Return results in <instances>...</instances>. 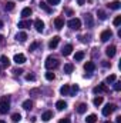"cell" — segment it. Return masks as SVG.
Returning a JSON list of instances; mask_svg holds the SVG:
<instances>
[{
    "mask_svg": "<svg viewBox=\"0 0 121 123\" xmlns=\"http://www.w3.org/2000/svg\"><path fill=\"white\" fill-rule=\"evenodd\" d=\"M54 26H56V29H63L64 27V19L63 17H56L54 19Z\"/></svg>",
    "mask_w": 121,
    "mask_h": 123,
    "instance_id": "9c48e42d",
    "label": "cell"
},
{
    "mask_svg": "<svg viewBox=\"0 0 121 123\" xmlns=\"http://www.w3.org/2000/svg\"><path fill=\"white\" fill-rule=\"evenodd\" d=\"M114 90H116V92H120L121 90V83L120 82H116V83H114Z\"/></svg>",
    "mask_w": 121,
    "mask_h": 123,
    "instance_id": "74e56055",
    "label": "cell"
},
{
    "mask_svg": "<svg viewBox=\"0 0 121 123\" xmlns=\"http://www.w3.org/2000/svg\"><path fill=\"white\" fill-rule=\"evenodd\" d=\"M111 37H113V31L110 30V29L104 30L101 34H100V39H101V42H107V40H110Z\"/></svg>",
    "mask_w": 121,
    "mask_h": 123,
    "instance_id": "8992f818",
    "label": "cell"
},
{
    "mask_svg": "<svg viewBox=\"0 0 121 123\" xmlns=\"http://www.w3.org/2000/svg\"><path fill=\"white\" fill-rule=\"evenodd\" d=\"M68 27L73 29V30H78L81 27V20L80 19H71V20H68Z\"/></svg>",
    "mask_w": 121,
    "mask_h": 123,
    "instance_id": "3957f363",
    "label": "cell"
},
{
    "mask_svg": "<svg viewBox=\"0 0 121 123\" xmlns=\"http://www.w3.org/2000/svg\"><path fill=\"white\" fill-rule=\"evenodd\" d=\"M77 112H78L80 115L86 113V112H87V105H86V103H80V105L77 106Z\"/></svg>",
    "mask_w": 121,
    "mask_h": 123,
    "instance_id": "e0dca14e",
    "label": "cell"
},
{
    "mask_svg": "<svg viewBox=\"0 0 121 123\" xmlns=\"http://www.w3.org/2000/svg\"><path fill=\"white\" fill-rule=\"evenodd\" d=\"M116 109H117V106L116 105H113V103H108L104 109H103V115L104 116H110L113 112H116Z\"/></svg>",
    "mask_w": 121,
    "mask_h": 123,
    "instance_id": "277c9868",
    "label": "cell"
},
{
    "mask_svg": "<svg viewBox=\"0 0 121 123\" xmlns=\"http://www.w3.org/2000/svg\"><path fill=\"white\" fill-rule=\"evenodd\" d=\"M86 25H87V27H93V25H94V22H93V17H91V14H86Z\"/></svg>",
    "mask_w": 121,
    "mask_h": 123,
    "instance_id": "cb8c5ba5",
    "label": "cell"
},
{
    "mask_svg": "<svg viewBox=\"0 0 121 123\" xmlns=\"http://www.w3.org/2000/svg\"><path fill=\"white\" fill-rule=\"evenodd\" d=\"M0 70H1V67H0Z\"/></svg>",
    "mask_w": 121,
    "mask_h": 123,
    "instance_id": "681fc988",
    "label": "cell"
},
{
    "mask_svg": "<svg viewBox=\"0 0 121 123\" xmlns=\"http://www.w3.org/2000/svg\"><path fill=\"white\" fill-rule=\"evenodd\" d=\"M56 107H57V110H64V109L67 107V103H66L64 100H59V102L56 103Z\"/></svg>",
    "mask_w": 121,
    "mask_h": 123,
    "instance_id": "44dd1931",
    "label": "cell"
},
{
    "mask_svg": "<svg viewBox=\"0 0 121 123\" xmlns=\"http://www.w3.org/2000/svg\"><path fill=\"white\" fill-rule=\"evenodd\" d=\"M20 1H23V0H20Z\"/></svg>",
    "mask_w": 121,
    "mask_h": 123,
    "instance_id": "f907efd6",
    "label": "cell"
},
{
    "mask_svg": "<svg viewBox=\"0 0 121 123\" xmlns=\"http://www.w3.org/2000/svg\"><path fill=\"white\" fill-rule=\"evenodd\" d=\"M77 92H78V86H77V85H73V87L70 89V93H68V94H70V96H74Z\"/></svg>",
    "mask_w": 121,
    "mask_h": 123,
    "instance_id": "4dcf8cb0",
    "label": "cell"
},
{
    "mask_svg": "<svg viewBox=\"0 0 121 123\" xmlns=\"http://www.w3.org/2000/svg\"><path fill=\"white\" fill-rule=\"evenodd\" d=\"M108 92V87L105 86V85H98V86H95L94 89H93V93L94 94H100V93H107Z\"/></svg>",
    "mask_w": 121,
    "mask_h": 123,
    "instance_id": "5b68a950",
    "label": "cell"
},
{
    "mask_svg": "<svg viewBox=\"0 0 121 123\" xmlns=\"http://www.w3.org/2000/svg\"><path fill=\"white\" fill-rule=\"evenodd\" d=\"M46 79H47V80H54V79H56V74L51 73V72H47V73H46Z\"/></svg>",
    "mask_w": 121,
    "mask_h": 123,
    "instance_id": "836d02e7",
    "label": "cell"
},
{
    "mask_svg": "<svg viewBox=\"0 0 121 123\" xmlns=\"http://www.w3.org/2000/svg\"><path fill=\"white\" fill-rule=\"evenodd\" d=\"M107 6H108L110 9H113V10H118V9L121 7V3L118 1V0H116V1H111V3H108Z\"/></svg>",
    "mask_w": 121,
    "mask_h": 123,
    "instance_id": "4fadbf2b",
    "label": "cell"
},
{
    "mask_svg": "<svg viewBox=\"0 0 121 123\" xmlns=\"http://www.w3.org/2000/svg\"><path fill=\"white\" fill-rule=\"evenodd\" d=\"M116 79H117V76H116V74H110V76L105 79V82H107V83H114V82H116Z\"/></svg>",
    "mask_w": 121,
    "mask_h": 123,
    "instance_id": "d6a6232c",
    "label": "cell"
},
{
    "mask_svg": "<svg viewBox=\"0 0 121 123\" xmlns=\"http://www.w3.org/2000/svg\"><path fill=\"white\" fill-rule=\"evenodd\" d=\"M30 26H31L30 20H22V22H19V27L20 29H29Z\"/></svg>",
    "mask_w": 121,
    "mask_h": 123,
    "instance_id": "5bb4252c",
    "label": "cell"
},
{
    "mask_svg": "<svg viewBox=\"0 0 121 123\" xmlns=\"http://www.w3.org/2000/svg\"><path fill=\"white\" fill-rule=\"evenodd\" d=\"M9 110H10V102H9L7 97H3L0 100V113L1 115H6Z\"/></svg>",
    "mask_w": 121,
    "mask_h": 123,
    "instance_id": "6da1fadb",
    "label": "cell"
},
{
    "mask_svg": "<svg viewBox=\"0 0 121 123\" xmlns=\"http://www.w3.org/2000/svg\"><path fill=\"white\" fill-rule=\"evenodd\" d=\"M26 80H29V82H33V80H36V76L33 74V73H29V74H26Z\"/></svg>",
    "mask_w": 121,
    "mask_h": 123,
    "instance_id": "d590c367",
    "label": "cell"
},
{
    "mask_svg": "<svg viewBox=\"0 0 121 123\" xmlns=\"http://www.w3.org/2000/svg\"><path fill=\"white\" fill-rule=\"evenodd\" d=\"M73 69H74V66H73V63H66V64H64V73H67V74H70V73L73 72Z\"/></svg>",
    "mask_w": 121,
    "mask_h": 123,
    "instance_id": "d6986e66",
    "label": "cell"
},
{
    "mask_svg": "<svg viewBox=\"0 0 121 123\" xmlns=\"http://www.w3.org/2000/svg\"><path fill=\"white\" fill-rule=\"evenodd\" d=\"M113 23H114V26H120V25H121V16H117V17L114 19V22H113Z\"/></svg>",
    "mask_w": 121,
    "mask_h": 123,
    "instance_id": "8d00e7d4",
    "label": "cell"
},
{
    "mask_svg": "<svg viewBox=\"0 0 121 123\" xmlns=\"http://www.w3.org/2000/svg\"><path fill=\"white\" fill-rule=\"evenodd\" d=\"M0 62H1V64H3L4 67H9V66H10V59H9L7 56H1V57H0Z\"/></svg>",
    "mask_w": 121,
    "mask_h": 123,
    "instance_id": "7402d4cb",
    "label": "cell"
},
{
    "mask_svg": "<svg viewBox=\"0 0 121 123\" xmlns=\"http://www.w3.org/2000/svg\"><path fill=\"white\" fill-rule=\"evenodd\" d=\"M97 16H98L100 20H105V19H107V14H105L103 10H98V12H97Z\"/></svg>",
    "mask_w": 121,
    "mask_h": 123,
    "instance_id": "f546056e",
    "label": "cell"
},
{
    "mask_svg": "<svg viewBox=\"0 0 121 123\" xmlns=\"http://www.w3.org/2000/svg\"><path fill=\"white\" fill-rule=\"evenodd\" d=\"M20 119H22V116H20V113H14V115L11 116V120H13V122H19Z\"/></svg>",
    "mask_w": 121,
    "mask_h": 123,
    "instance_id": "e575fe53",
    "label": "cell"
},
{
    "mask_svg": "<svg viewBox=\"0 0 121 123\" xmlns=\"http://www.w3.org/2000/svg\"><path fill=\"white\" fill-rule=\"evenodd\" d=\"M16 39H17L19 42H26V39H27V34H26L24 31H22V33H19V34L16 36Z\"/></svg>",
    "mask_w": 121,
    "mask_h": 123,
    "instance_id": "484cf974",
    "label": "cell"
},
{
    "mask_svg": "<svg viewBox=\"0 0 121 123\" xmlns=\"http://www.w3.org/2000/svg\"><path fill=\"white\" fill-rule=\"evenodd\" d=\"M83 59H84V52H77L74 55V60L80 62V60H83Z\"/></svg>",
    "mask_w": 121,
    "mask_h": 123,
    "instance_id": "4316f807",
    "label": "cell"
},
{
    "mask_svg": "<svg viewBox=\"0 0 121 123\" xmlns=\"http://www.w3.org/2000/svg\"><path fill=\"white\" fill-rule=\"evenodd\" d=\"M29 16H31V9L30 7H24V9L22 10V17L26 19V17H29Z\"/></svg>",
    "mask_w": 121,
    "mask_h": 123,
    "instance_id": "ac0fdd59",
    "label": "cell"
},
{
    "mask_svg": "<svg viewBox=\"0 0 121 123\" xmlns=\"http://www.w3.org/2000/svg\"><path fill=\"white\" fill-rule=\"evenodd\" d=\"M14 73H16V74H20V73H23V70H22V69H17V70H14Z\"/></svg>",
    "mask_w": 121,
    "mask_h": 123,
    "instance_id": "7bdbcfd3",
    "label": "cell"
},
{
    "mask_svg": "<svg viewBox=\"0 0 121 123\" xmlns=\"http://www.w3.org/2000/svg\"><path fill=\"white\" fill-rule=\"evenodd\" d=\"M87 123H95L97 122V116L95 115H90V116H87Z\"/></svg>",
    "mask_w": 121,
    "mask_h": 123,
    "instance_id": "f1b7e54d",
    "label": "cell"
},
{
    "mask_svg": "<svg viewBox=\"0 0 121 123\" xmlns=\"http://www.w3.org/2000/svg\"><path fill=\"white\" fill-rule=\"evenodd\" d=\"M59 43H60V37H59V36H54V37L50 40L49 47H50V49H56V47L59 46Z\"/></svg>",
    "mask_w": 121,
    "mask_h": 123,
    "instance_id": "ba28073f",
    "label": "cell"
},
{
    "mask_svg": "<svg viewBox=\"0 0 121 123\" xmlns=\"http://www.w3.org/2000/svg\"><path fill=\"white\" fill-rule=\"evenodd\" d=\"M23 109L31 110V109H33V102H31V100H24V102H23Z\"/></svg>",
    "mask_w": 121,
    "mask_h": 123,
    "instance_id": "603a6c76",
    "label": "cell"
},
{
    "mask_svg": "<svg viewBox=\"0 0 121 123\" xmlns=\"http://www.w3.org/2000/svg\"><path fill=\"white\" fill-rule=\"evenodd\" d=\"M46 3H47V4H51V6H56V4L60 3V0H47Z\"/></svg>",
    "mask_w": 121,
    "mask_h": 123,
    "instance_id": "f35d334b",
    "label": "cell"
},
{
    "mask_svg": "<svg viewBox=\"0 0 121 123\" xmlns=\"http://www.w3.org/2000/svg\"><path fill=\"white\" fill-rule=\"evenodd\" d=\"M60 93L63 94V96H67V94L70 93V86H68V85H64V86H61Z\"/></svg>",
    "mask_w": 121,
    "mask_h": 123,
    "instance_id": "d4e9b609",
    "label": "cell"
},
{
    "mask_svg": "<svg viewBox=\"0 0 121 123\" xmlns=\"http://www.w3.org/2000/svg\"><path fill=\"white\" fill-rule=\"evenodd\" d=\"M4 9H6V10H13V9H14V3H13V1H7V3L4 4Z\"/></svg>",
    "mask_w": 121,
    "mask_h": 123,
    "instance_id": "1f68e13d",
    "label": "cell"
},
{
    "mask_svg": "<svg viewBox=\"0 0 121 123\" xmlns=\"http://www.w3.org/2000/svg\"><path fill=\"white\" fill-rule=\"evenodd\" d=\"M14 62H16L17 64H23V63L26 62V56L22 55V53H17V55H14Z\"/></svg>",
    "mask_w": 121,
    "mask_h": 123,
    "instance_id": "30bf717a",
    "label": "cell"
},
{
    "mask_svg": "<svg viewBox=\"0 0 121 123\" xmlns=\"http://www.w3.org/2000/svg\"><path fill=\"white\" fill-rule=\"evenodd\" d=\"M103 100H104V99H103V96H97V97L93 100V103H94L95 106H100V105L103 103Z\"/></svg>",
    "mask_w": 121,
    "mask_h": 123,
    "instance_id": "83f0119b",
    "label": "cell"
},
{
    "mask_svg": "<svg viewBox=\"0 0 121 123\" xmlns=\"http://www.w3.org/2000/svg\"><path fill=\"white\" fill-rule=\"evenodd\" d=\"M0 123H6V122H4V120H0Z\"/></svg>",
    "mask_w": 121,
    "mask_h": 123,
    "instance_id": "c3c4849f",
    "label": "cell"
},
{
    "mask_svg": "<svg viewBox=\"0 0 121 123\" xmlns=\"http://www.w3.org/2000/svg\"><path fill=\"white\" fill-rule=\"evenodd\" d=\"M59 123H70V119L68 117H64V119H60Z\"/></svg>",
    "mask_w": 121,
    "mask_h": 123,
    "instance_id": "60d3db41",
    "label": "cell"
},
{
    "mask_svg": "<svg viewBox=\"0 0 121 123\" xmlns=\"http://www.w3.org/2000/svg\"><path fill=\"white\" fill-rule=\"evenodd\" d=\"M116 46H108L107 49H105V55L108 56V57H114V55H116Z\"/></svg>",
    "mask_w": 121,
    "mask_h": 123,
    "instance_id": "7c38bea8",
    "label": "cell"
},
{
    "mask_svg": "<svg viewBox=\"0 0 121 123\" xmlns=\"http://www.w3.org/2000/svg\"><path fill=\"white\" fill-rule=\"evenodd\" d=\"M34 27H36V30L38 31V33H41V31L44 30V23H43V20H40V19L34 20Z\"/></svg>",
    "mask_w": 121,
    "mask_h": 123,
    "instance_id": "52a82bcc",
    "label": "cell"
},
{
    "mask_svg": "<svg viewBox=\"0 0 121 123\" xmlns=\"http://www.w3.org/2000/svg\"><path fill=\"white\" fill-rule=\"evenodd\" d=\"M1 27H3V22L0 20V29H1Z\"/></svg>",
    "mask_w": 121,
    "mask_h": 123,
    "instance_id": "bcb514c9",
    "label": "cell"
},
{
    "mask_svg": "<svg viewBox=\"0 0 121 123\" xmlns=\"http://www.w3.org/2000/svg\"><path fill=\"white\" fill-rule=\"evenodd\" d=\"M51 117H53V113H51V112H49V110H47V112H44V113L41 115V119H43L44 122H49Z\"/></svg>",
    "mask_w": 121,
    "mask_h": 123,
    "instance_id": "ffe728a7",
    "label": "cell"
},
{
    "mask_svg": "<svg viewBox=\"0 0 121 123\" xmlns=\"http://www.w3.org/2000/svg\"><path fill=\"white\" fill-rule=\"evenodd\" d=\"M3 39H4V37H3V36H1V34H0V44H1V43H3Z\"/></svg>",
    "mask_w": 121,
    "mask_h": 123,
    "instance_id": "ee69618b",
    "label": "cell"
},
{
    "mask_svg": "<svg viewBox=\"0 0 121 123\" xmlns=\"http://www.w3.org/2000/svg\"><path fill=\"white\" fill-rule=\"evenodd\" d=\"M104 123H113V122H110V120H107V122H104Z\"/></svg>",
    "mask_w": 121,
    "mask_h": 123,
    "instance_id": "7dc6e473",
    "label": "cell"
},
{
    "mask_svg": "<svg viewBox=\"0 0 121 123\" xmlns=\"http://www.w3.org/2000/svg\"><path fill=\"white\" fill-rule=\"evenodd\" d=\"M37 47H38V42H34V43L30 46V52H33V50H34V49H37Z\"/></svg>",
    "mask_w": 121,
    "mask_h": 123,
    "instance_id": "ab89813d",
    "label": "cell"
},
{
    "mask_svg": "<svg viewBox=\"0 0 121 123\" xmlns=\"http://www.w3.org/2000/svg\"><path fill=\"white\" fill-rule=\"evenodd\" d=\"M117 123H121V116H118V117H117Z\"/></svg>",
    "mask_w": 121,
    "mask_h": 123,
    "instance_id": "f6af8a7d",
    "label": "cell"
},
{
    "mask_svg": "<svg viewBox=\"0 0 121 123\" xmlns=\"http://www.w3.org/2000/svg\"><path fill=\"white\" fill-rule=\"evenodd\" d=\"M71 52H73V46L71 44H66L63 47V50H61V55L63 56H68V55H71Z\"/></svg>",
    "mask_w": 121,
    "mask_h": 123,
    "instance_id": "8fae6325",
    "label": "cell"
},
{
    "mask_svg": "<svg viewBox=\"0 0 121 123\" xmlns=\"http://www.w3.org/2000/svg\"><path fill=\"white\" fill-rule=\"evenodd\" d=\"M38 6H40V9H43L44 12H47V13H51V7L46 3V1H40L38 3Z\"/></svg>",
    "mask_w": 121,
    "mask_h": 123,
    "instance_id": "9a60e30c",
    "label": "cell"
},
{
    "mask_svg": "<svg viewBox=\"0 0 121 123\" xmlns=\"http://www.w3.org/2000/svg\"><path fill=\"white\" fill-rule=\"evenodd\" d=\"M77 3H78V6H83L86 3V0H77Z\"/></svg>",
    "mask_w": 121,
    "mask_h": 123,
    "instance_id": "b9f144b4",
    "label": "cell"
},
{
    "mask_svg": "<svg viewBox=\"0 0 121 123\" xmlns=\"http://www.w3.org/2000/svg\"><path fill=\"white\" fill-rule=\"evenodd\" d=\"M44 66H46V69L53 70V69H56V67L59 66V60H57L56 57H47V59H46V63H44Z\"/></svg>",
    "mask_w": 121,
    "mask_h": 123,
    "instance_id": "7a4b0ae2",
    "label": "cell"
},
{
    "mask_svg": "<svg viewBox=\"0 0 121 123\" xmlns=\"http://www.w3.org/2000/svg\"><path fill=\"white\" fill-rule=\"evenodd\" d=\"M94 69H95V64H94L93 62H87V63L84 64V70H86V72H94Z\"/></svg>",
    "mask_w": 121,
    "mask_h": 123,
    "instance_id": "2e32d148",
    "label": "cell"
}]
</instances>
